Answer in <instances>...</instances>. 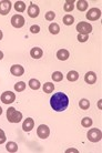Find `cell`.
<instances>
[{"label":"cell","mask_w":102,"mask_h":153,"mask_svg":"<svg viewBox=\"0 0 102 153\" xmlns=\"http://www.w3.org/2000/svg\"><path fill=\"white\" fill-rule=\"evenodd\" d=\"M50 104L51 108L54 110V111L61 112V111H64V110L68 108L69 99L67 97V94H64L63 92H58L51 97Z\"/></svg>","instance_id":"cell-1"},{"label":"cell","mask_w":102,"mask_h":153,"mask_svg":"<svg viewBox=\"0 0 102 153\" xmlns=\"http://www.w3.org/2000/svg\"><path fill=\"white\" fill-rule=\"evenodd\" d=\"M7 119L11 123H19L22 119V113L11 107L7 110Z\"/></svg>","instance_id":"cell-2"},{"label":"cell","mask_w":102,"mask_h":153,"mask_svg":"<svg viewBox=\"0 0 102 153\" xmlns=\"http://www.w3.org/2000/svg\"><path fill=\"white\" fill-rule=\"evenodd\" d=\"M87 137H88L89 141H91V142H98V141L101 140L102 133L99 129H91V130H89V132H88Z\"/></svg>","instance_id":"cell-3"},{"label":"cell","mask_w":102,"mask_h":153,"mask_svg":"<svg viewBox=\"0 0 102 153\" xmlns=\"http://www.w3.org/2000/svg\"><path fill=\"white\" fill-rule=\"evenodd\" d=\"M77 30L79 33H82V34H88L92 31V26L90 23L88 22H85V21H81L77 25Z\"/></svg>","instance_id":"cell-4"},{"label":"cell","mask_w":102,"mask_h":153,"mask_svg":"<svg viewBox=\"0 0 102 153\" xmlns=\"http://www.w3.org/2000/svg\"><path fill=\"white\" fill-rule=\"evenodd\" d=\"M85 17H87L88 20L96 21V20H98V19L101 17V10L98 9V8H91L90 10L88 11V13H87Z\"/></svg>","instance_id":"cell-5"},{"label":"cell","mask_w":102,"mask_h":153,"mask_svg":"<svg viewBox=\"0 0 102 153\" xmlns=\"http://www.w3.org/2000/svg\"><path fill=\"white\" fill-rule=\"evenodd\" d=\"M15 99H16V94L11 91H6L1 94V101L5 104L12 103L15 101Z\"/></svg>","instance_id":"cell-6"},{"label":"cell","mask_w":102,"mask_h":153,"mask_svg":"<svg viewBox=\"0 0 102 153\" xmlns=\"http://www.w3.org/2000/svg\"><path fill=\"white\" fill-rule=\"evenodd\" d=\"M37 133H38L39 138H41V139H47L49 137V134H50V129H49V126H45V124H41V126H38Z\"/></svg>","instance_id":"cell-7"},{"label":"cell","mask_w":102,"mask_h":153,"mask_svg":"<svg viewBox=\"0 0 102 153\" xmlns=\"http://www.w3.org/2000/svg\"><path fill=\"white\" fill-rule=\"evenodd\" d=\"M11 10V2L8 0H3L0 2V15H8Z\"/></svg>","instance_id":"cell-8"},{"label":"cell","mask_w":102,"mask_h":153,"mask_svg":"<svg viewBox=\"0 0 102 153\" xmlns=\"http://www.w3.org/2000/svg\"><path fill=\"white\" fill-rule=\"evenodd\" d=\"M11 25L15 28H21L24 25V19L21 15H15L11 18Z\"/></svg>","instance_id":"cell-9"},{"label":"cell","mask_w":102,"mask_h":153,"mask_svg":"<svg viewBox=\"0 0 102 153\" xmlns=\"http://www.w3.org/2000/svg\"><path fill=\"white\" fill-rule=\"evenodd\" d=\"M10 72H11V74H13V76H20L24 73V69H23V67L19 66V65H13L10 68Z\"/></svg>","instance_id":"cell-10"},{"label":"cell","mask_w":102,"mask_h":153,"mask_svg":"<svg viewBox=\"0 0 102 153\" xmlns=\"http://www.w3.org/2000/svg\"><path fill=\"white\" fill-rule=\"evenodd\" d=\"M39 12H40V9L38 6L34 5V4L30 5V7H29V9H28L29 17H31V18H37V17L39 16Z\"/></svg>","instance_id":"cell-11"},{"label":"cell","mask_w":102,"mask_h":153,"mask_svg":"<svg viewBox=\"0 0 102 153\" xmlns=\"http://www.w3.org/2000/svg\"><path fill=\"white\" fill-rule=\"evenodd\" d=\"M34 121L32 120L31 118H27V119L24 120V122H23L22 129L26 132H29L34 129Z\"/></svg>","instance_id":"cell-12"},{"label":"cell","mask_w":102,"mask_h":153,"mask_svg":"<svg viewBox=\"0 0 102 153\" xmlns=\"http://www.w3.org/2000/svg\"><path fill=\"white\" fill-rule=\"evenodd\" d=\"M85 81L87 83H89V84H93L96 81V74L92 71L87 72L85 76Z\"/></svg>","instance_id":"cell-13"},{"label":"cell","mask_w":102,"mask_h":153,"mask_svg":"<svg viewBox=\"0 0 102 153\" xmlns=\"http://www.w3.org/2000/svg\"><path fill=\"white\" fill-rule=\"evenodd\" d=\"M43 55V52H42V50L40 49V48H34V49L30 50V55L34 58V59H40L41 57Z\"/></svg>","instance_id":"cell-14"},{"label":"cell","mask_w":102,"mask_h":153,"mask_svg":"<svg viewBox=\"0 0 102 153\" xmlns=\"http://www.w3.org/2000/svg\"><path fill=\"white\" fill-rule=\"evenodd\" d=\"M57 58L61 61L67 60V59L69 58V51L68 50H66V49L59 50V51L57 52Z\"/></svg>","instance_id":"cell-15"},{"label":"cell","mask_w":102,"mask_h":153,"mask_svg":"<svg viewBox=\"0 0 102 153\" xmlns=\"http://www.w3.org/2000/svg\"><path fill=\"white\" fill-rule=\"evenodd\" d=\"M88 2L85 1V0H79L78 2H77V8H78V10L79 11H85L88 9Z\"/></svg>","instance_id":"cell-16"},{"label":"cell","mask_w":102,"mask_h":153,"mask_svg":"<svg viewBox=\"0 0 102 153\" xmlns=\"http://www.w3.org/2000/svg\"><path fill=\"white\" fill-rule=\"evenodd\" d=\"M67 79H68L69 81H71V82L77 81V80L79 79V73H78L77 71L68 72V74H67Z\"/></svg>","instance_id":"cell-17"},{"label":"cell","mask_w":102,"mask_h":153,"mask_svg":"<svg viewBox=\"0 0 102 153\" xmlns=\"http://www.w3.org/2000/svg\"><path fill=\"white\" fill-rule=\"evenodd\" d=\"M74 8V1L73 0H67L66 1V4L63 6V9L64 11H67V12H70V11H72Z\"/></svg>","instance_id":"cell-18"},{"label":"cell","mask_w":102,"mask_h":153,"mask_svg":"<svg viewBox=\"0 0 102 153\" xmlns=\"http://www.w3.org/2000/svg\"><path fill=\"white\" fill-rule=\"evenodd\" d=\"M6 149H7V151L8 152H17L18 151V145H17V143L16 142H8L7 143V145H6Z\"/></svg>","instance_id":"cell-19"},{"label":"cell","mask_w":102,"mask_h":153,"mask_svg":"<svg viewBox=\"0 0 102 153\" xmlns=\"http://www.w3.org/2000/svg\"><path fill=\"white\" fill-rule=\"evenodd\" d=\"M15 9L18 11V12H22V11L26 10V4L23 1H17L15 4Z\"/></svg>","instance_id":"cell-20"},{"label":"cell","mask_w":102,"mask_h":153,"mask_svg":"<svg viewBox=\"0 0 102 153\" xmlns=\"http://www.w3.org/2000/svg\"><path fill=\"white\" fill-rule=\"evenodd\" d=\"M52 80L53 81H56V82H60V81H62V79H63V74H62V72H60V71H56V72H53L52 73Z\"/></svg>","instance_id":"cell-21"},{"label":"cell","mask_w":102,"mask_h":153,"mask_svg":"<svg viewBox=\"0 0 102 153\" xmlns=\"http://www.w3.org/2000/svg\"><path fill=\"white\" fill-rule=\"evenodd\" d=\"M49 31H50L52 34H57V33L60 32V27L58 23H51L49 26Z\"/></svg>","instance_id":"cell-22"},{"label":"cell","mask_w":102,"mask_h":153,"mask_svg":"<svg viewBox=\"0 0 102 153\" xmlns=\"http://www.w3.org/2000/svg\"><path fill=\"white\" fill-rule=\"evenodd\" d=\"M53 90H54L53 83H51V82L45 83V86H43V91H45V93H52L53 92Z\"/></svg>","instance_id":"cell-23"},{"label":"cell","mask_w":102,"mask_h":153,"mask_svg":"<svg viewBox=\"0 0 102 153\" xmlns=\"http://www.w3.org/2000/svg\"><path fill=\"white\" fill-rule=\"evenodd\" d=\"M73 22H74V18L71 16V15H66V16L63 17V23H64L66 26H71Z\"/></svg>","instance_id":"cell-24"},{"label":"cell","mask_w":102,"mask_h":153,"mask_svg":"<svg viewBox=\"0 0 102 153\" xmlns=\"http://www.w3.org/2000/svg\"><path fill=\"white\" fill-rule=\"evenodd\" d=\"M29 86H30V88H31L32 90H38L40 88V82L39 80H37V79H31V80L29 81Z\"/></svg>","instance_id":"cell-25"},{"label":"cell","mask_w":102,"mask_h":153,"mask_svg":"<svg viewBox=\"0 0 102 153\" xmlns=\"http://www.w3.org/2000/svg\"><path fill=\"white\" fill-rule=\"evenodd\" d=\"M79 105L82 110H87L90 108V102H89V100H87V99H81L79 102Z\"/></svg>","instance_id":"cell-26"},{"label":"cell","mask_w":102,"mask_h":153,"mask_svg":"<svg viewBox=\"0 0 102 153\" xmlns=\"http://www.w3.org/2000/svg\"><path fill=\"white\" fill-rule=\"evenodd\" d=\"M26 89V83L23 81H19L16 83V86H15V90L18 91V92H21Z\"/></svg>","instance_id":"cell-27"},{"label":"cell","mask_w":102,"mask_h":153,"mask_svg":"<svg viewBox=\"0 0 102 153\" xmlns=\"http://www.w3.org/2000/svg\"><path fill=\"white\" fill-rule=\"evenodd\" d=\"M81 124H82V126H85V128H89V126H92V120H91L90 118H83L82 119V121H81Z\"/></svg>","instance_id":"cell-28"},{"label":"cell","mask_w":102,"mask_h":153,"mask_svg":"<svg viewBox=\"0 0 102 153\" xmlns=\"http://www.w3.org/2000/svg\"><path fill=\"white\" fill-rule=\"evenodd\" d=\"M54 17H56V13H54L53 11H48V12L45 13V20L52 21V20L54 19Z\"/></svg>","instance_id":"cell-29"},{"label":"cell","mask_w":102,"mask_h":153,"mask_svg":"<svg viewBox=\"0 0 102 153\" xmlns=\"http://www.w3.org/2000/svg\"><path fill=\"white\" fill-rule=\"evenodd\" d=\"M88 34H82V33H79L78 34V40H79L80 42H85L87 40H88Z\"/></svg>","instance_id":"cell-30"},{"label":"cell","mask_w":102,"mask_h":153,"mask_svg":"<svg viewBox=\"0 0 102 153\" xmlns=\"http://www.w3.org/2000/svg\"><path fill=\"white\" fill-rule=\"evenodd\" d=\"M40 31V27L38 25H34V26H31L30 27V32L32 33H38Z\"/></svg>","instance_id":"cell-31"},{"label":"cell","mask_w":102,"mask_h":153,"mask_svg":"<svg viewBox=\"0 0 102 153\" xmlns=\"http://www.w3.org/2000/svg\"><path fill=\"white\" fill-rule=\"evenodd\" d=\"M5 142H6V134H5V132L0 129V144H2V143Z\"/></svg>","instance_id":"cell-32"},{"label":"cell","mask_w":102,"mask_h":153,"mask_svg":"<svg viewBox=\"0 0 102 153\" xmlns=\"http://www.w3.org/2000/svg\"><path fill=\"white\" fill-rule=\"evenodd\" d=\"M3 58V53H2V51H0V60Z\"/></svg>","instance_id":"cell-33"},{"label":"cell","mask_w":102,"mask_h":153,"mask_svg":"<svg viewBox=\"0 0 102 153\" xmlns=\"http://www.w3.org/2000/svg\"><path fill=\"white\" fill-rule=\"evenodd\" d=\"M2 37H3V34H2V31H1V30H0V40H1V39H2Z\"/></svg>","instance_id":"cell-34"},{"label":"cell","mask_w":102,"mask_h":153,"mask_svg":"<svg viewBox=\"0 0 102 153\" xmlns=\"http://www.w3.org/2000/svg\"><path fill=\"white\" fill-rule=\"evenodd\" d=\"M98 105H99V108H100V109H101V100H100V101H99V104H98Z\"/></svg>","instance_id":"cell-35"},{"label":"cell","mask_w":102,"mask_h":153,"mask_svg":"<svg viewBox=\"0 0 102 153\" xmlns=\"http://www.w3.org/2000/svg\"><path fill=\"white\" fill-rule=\"evenodd\" d=\"M1 113H2V109H1V107H0V115H1Z\"/></svg>","instance_id":"cell-36"}]
</instances>
